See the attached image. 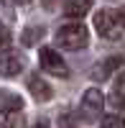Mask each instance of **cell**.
Returning <instances> with one entry per match:
<instances>
[{
  "mask_svg": "<svg viewBox=\"0 0 125 128\" xmlns=\"http://www.w3.org/2000/svg\"><path fill=\"white\" fill-rule=\"evenodd\" d=\"M102 128H125V120L120 115H110V118L102 120Z\"/></svg>",
  "mask_w": 125,
  "mask_h": 128,
  "instance_id": "obj_12",
  "label": "cell"
},
{
  "mask_svg": "<svg viewBox=\"0 0 125 128\" xmlns=\"http://www.w3.org/2000/svg\"><path fill=\"white\" fill-rule=\"evenodd\" d=\"M23 69V56L18 51H3L0 54V77H15Z\"/></svg>",
  "mask_w": 125,
  "mask_h": 128,
  "instance_id": "obj_5",
  "label": "cell"
},
{
  "mask_svg": "<svg viewBox=\"0 0 125 128\" xmlns=\"http://www.w3.org/2000/svg\"><path fill=\"white\" fill-rule=\"evenodd\" d=\"M41 36H44V28H41V26H31V28L23 31L20 44H23V46H33V44H38V41H41Z\"/></svg>",
  "mask_w": 125,
  "mask_h": 128,
  "instance_id": "obj_11",
  "label": "cell"
},
{
  "mask_svg": "<svg viewBox=\"0 0 125 128\" xmlns=\"http://www.w3.org/2000/svg\"><path fill=\"white\" fill-rule=\"evenodd\" d=\"M38 62H41V67H44L49 74H54V77H66V74H69L64 59L59 56V51L49 49V46H44V49L38 51Z\"/></svg>",
  "mask_w": 125,
  "mask_h": 128,
  "instance_id": "obj_4",
  "label": "cell"
},
{
  "mask_svg": "<svg viewBox=\"0 0 125 128\" xmlns=\"http://www.w3.org/2000/svg\"><path fill=\"white\" fill-rule=\"evenodd\" d=\"M31 128H49V123H46V120H38V123H33Z\"/></svg>",
  "mask_w": 125,
  "mask_h": 128,
  "instance_id": "obj_17",
  "label": "cell"
},
{
  "mask_svg": "<svg viewBox=\"0 0 125 128\" xmlns=\"http://www.w3.org/2000/svg\"><path fill=\"white\" fill-rule=\"evenodd\" d=\"M95 31L102 36V38H110V41H118L120 34H123V23H120V16L115 10H107L102 8L95 13Z\"/></svg>",
  "mask_w": 125,
  "mask_h": 128,
  "instance_id": "obj_2",
  "label": "cell"
},
{
  "mask_svg": "<svg viewBox=\"0 0 125 128\" xmlns=\"http://www.w3.org/2000/svg\"><path fill=\"white\" fill-rule=\"evenodd\" d=\"M8 34H5V31H0V54H3V51H5V46H8Z\"/></svg>",
  "mask_w": 125,
  "mask_h": 128,
  "instance_id": "obj_14",
  "label": "cell"
},
{
  "mask_svg": "<svg viewBox=\"0 0 125 128\" xmlns=\"http://www.w3.org/2000/svg\"><path fill=\"white\" fill-rule=\"evenodd\" d=\"M89 8H92V0H66V3H64V16L77 20L82 16H87Z\"/></svg>",
  "mask_w": 125,
  "mask_h": 128,
  "instance_id": "obj_10",
  "label": "cell"
},
{
  "mask_svg": "<svg viewBox=\"0 0 125 128\" xmlns=\"http://www.w3.org/2000/svg\"><path fill=\"white\" fill-rule=\"evenodd\" d=\"M59 128H77L74 115H71V113H61L59 115Z\"/></svg>",
  "mask_w": 125,
  "mask_h": 128,
  "instance_id": "obj_13",
  "label": "cell"
},
{
  "mask_svg": "<svg viewBox=\"0 0 125 128\" xmlns=\"http://www.w3.org/2000/svg\"><path fill=\"white\" fill-rule=\"evenodd\" d=\"M28 90H31V95H33V98L38 100V102H46V100H51V87H49V82L44 80V77H31L28 80Z\"/></svg>",
  "mask_w": 125,
  "mask_h": 128,
  "instance_id": "obj_7",
  "label": "cell"
},
{
  "mask_svg": "<svg viewBox=\"0 0 125 128\" xmlns=\"http://www.w3.org/2000/svg\"><path fill=\"white\" fill-rule=\"evenodd\" d=\"M120 56H110L107 62H102L100 67H95L92 69V80H97V82H102V80H107V77H112V72H115L118 67H120Z\"/></svg>",
  "mask_w": 125,
  "mask_h": 128,
  "instance_id": "obj_9",
  "label": "cell"
},
{
  "mask_svg": "<svg viewBox=\"0 0 125 128\" xmlns=\"http://www.w3.org/2000/svg\"><path fill=\"white\" fill-rule=\"evenodd\" d=\"M102 110H105V98L102 92L89 87L84 95H82V102H79V115L84 123H95L97 118H102Z\"/></svg>",
  "mask_w": 125,
  "mask_h": 128,
  "instance_id": "obj_3",
  "label": "cell"
},
{
  "mask_svg": "<svg viewBox=\"0 0 125 128\" xmlns=\"http://www.w3.org/2000/svg\"><path fill=\"white\" fill-rule=\"evenodd\" d=\"M110 102H112V108H125V69L115 77V82H112Z\"/></svg>",
  "mask_w": 125,
  "mask_h": 128,
  "instance_id": "obj_8",
  "label": "cell"
},
{
  "mask_svg": "<svg viewBox=\"0 0 125 128\" xmlns=\"http://www.w3.org/2000/svg\"><path fill=\"white\" fill-rule=\"evenodd\" d=\"M8 5H26V3H31V0H5Z\"/></svg>",
  "mask_w": 125,
  "mask_h": 128,
  "instance_id": "obj_15",
  "label": "cell"
},
{
  "mask_svg": "<svg viewBox=\"0 0 125 128\" xmlns=\"http://www.w3.org/2000/svg\"><path fill=\"white\" fill-rule=\"evenodd\" d=\"M23 108V98L10 90H0V115H10V113H18Z\"/></svg>",
  "mask_w": 125,
  "mask_h": 128,
  "instance_id": "obj_6",
  "label": "cell"
},
{
  "mask_svg": "<svg viewBox=\"0 0 125 128\" xmlns=\"http://www.w3.org/2000/svg\"><path fill=\"white\" fill-rule=\"evenodd\" d=\"M118 16H120V23H123V28H125V8H120V10H118Z\"/></svg>",
  "mask_w": 125,
  "mask_h": 128,
  "instance_id": "obj_16",
  "label": "cell"
},
{
  "mask_svg": "<svg viewBox=\"0 0 125 128\" xmlns=\"http://www.w3.org/2000/svg\"><path fill=\"white\" fill-rule=\"evenodd\" d=\"M56 44L61 49H69V51H77V49H84L89 44V34L82 23H66L56 31Z\"/></svg>",
  "mask_w": 125,
  "mask_h": 128,
  "instance_id": "obj_1",
  "label": "cell"
}]
</instances>
